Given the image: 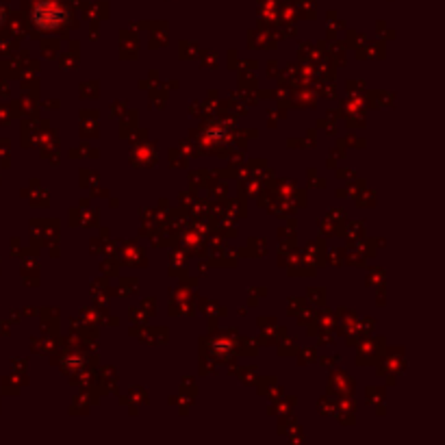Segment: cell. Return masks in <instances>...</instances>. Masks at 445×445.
<instances>
[{
    "mask_svg": "<svg viewBox=\"0 0 445 445\" xmlns=\"http://www.w3.org/2000/svg\"><path fill=\"white\" fill-rule=\"evenodd\" d=\"M63 20V9L55 3H40L38 9H35V22L38 26H42L44 30L46 28H55L59 22Z\"/></svg>",
    "mask_w": 445,
    "mask_h": 445,
    "instance_id": "1",
    "label": "cell"
}]
</instances>
